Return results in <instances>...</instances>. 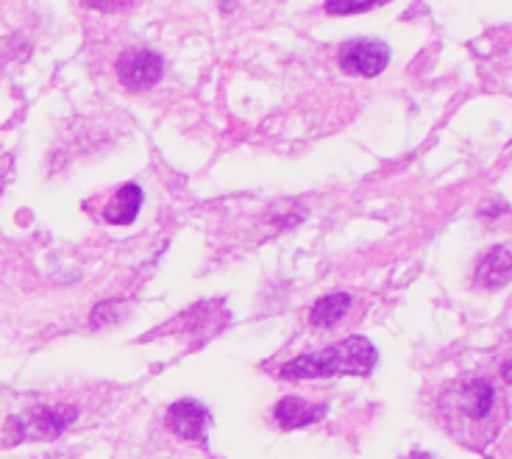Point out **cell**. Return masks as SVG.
I'll list each match as a JSON object with an SVG mask.
<instances>
[{
  "mask_svg": "<svg viewBox=\"0 0 512 459\" xmlns=\"http://www.w3.org/2000/svg\"><path fill=\"white\" fill-rule=\"evenodd\" d=\"M432 412L454 443L471 451H485L510 421V398L493 376L462 373L443 384Z\"/></svg>",
  "mask_w": 512,
  "mask_h": 459,
  "instance_id": "1",
  "label": "cell"
},
{
  "mask_svg": "<svg viewBox=\"0 0 512 459\" xmlns=\"http://www.w3.org/2000/svg\"><path fill=\"white\" fill-rule=\"evenodd\" d=\"M376 362H379L376 345L362 334H351L346 340L326 345L320 351L287 359L279 368V379L282 382H320V379H334V376H371Z\"/></svg>",
  "mask_w": 512,
  "mask_h": 459,
  "instance_id": "2",
  "label": "cell"
},
{
  "mask_svg": "<svg viewBox=\"0 0 512 459\" xmlns=\"http://www.w3.org/2000/svg\"><path fill=\"white\" fill-rule=\"evenodd\" d=\"M117 81L126 87L128 92H145L154 90L156 84L165 76V59L162 53H156L154 48H126L117 56Z\"/></svg>",
  "mask_w": 512,
  "mask_h": 459,
  "instance_id": "3",
  "label": "cell"
},
{
  "mask_svg": "<svg viewBox=\"0 0 512 459\" xmlns=\"http://www.w3.org/2000/svg\"><path fill=\"white\" fill-rule=\"evenodd\" d=\"M390 56H393L390 45L382 42V39L357 37L340 45V51H337V67L343 73H348V76L376 78L387 70Z\"/></svg>",
  "mask_w": 512,
  "mask_h": 459,
  "instance_id": "4",
  "label": "cell"
},
{
  "mask_svg": "<svg viewBox=\"0 0 512 459\" xmlns=\"http://www.w3.org/2000/svg\"><path fill=\"white\" fill-rule=\"evenodd\" d=\"M20 418L23 426V440H59L78 418L76 404H34L28 407Z\"/></svg>",
  "mask_w": 512,
  "mask_h": 459,
  "instance_id": "5",
  "label": "cell"
},
{
  "mask_svg": "<svg viewBox=\"0 0 512 459\" xmlns=\"http://www.w3.org/2000/svg\"><path fill=\"white\" fill-rule=\"evenodd\" d=\"M165 423L170 432L187 443H206V432L212 426V412L195 398H179L167 407Z\"/></svg>",
  "mask_w": 512,
  "mask_h": 459,
  "instance_id": "6",
  "label": "cell"
},
{
  "mask_svg": "<svg viewBox=\"0 0 512 459\" xmlns=\"http://www.w3.org/2000/svg\"><path fill=\"white\" fill-rule=\"evenodd\" d=\"M329 412V401H309L301 396H284L276 407H273V421L282 426L284 432L293 429H307L315 426L326 418Z\"/></svg>",
  "mask_w": 512,
  "mask_h": 459,
  "instance_id": "7",
  "label": "cell"
},
{
  "mask_svg": "<svg viewBox=\"0 0 512 459\" xmlns=\"http://www.w3.org/2000/svg\"><path fill=\"white\" fill-rule=\"evenodd\" d=\"M512 281V251L507 245H496L490 248L479 262H476L474 270V284L479 290H501L504 284Z\"/></svg>",
  "mask_w": 512,
  "mask_h": 459,
  "instance_id": "8",
  "label": "cell"
},
{
  "mask_svg": "<svg viewBox=\"0 0 512 459\" xmlns=\"http://www.w3.org/2000/svg\"><path fill=\"white\" fill-rule=\"evenodd\" d=\"M142 201H145V192H142L140 184L137 181H126L103 204V223H109V226H131L137 220V215H140Z\"/></svg>",
  "mask_w": 512,
  "mask_h": 459,
  "instance_id": "9",
  "label": "cell"
},
{
  "mask_svg": "<svg viewBox=\"0 0 512 459\" xmlns=\"http://www.w3.org/2000/svg\"><path fill=\"white\" fill-rule=\"evenodd\" d=\"M351 306H354V295L346 293V290L320 295L318 301L309 306V326L318 332H329L348 318Z\"/></svg>",
  "mask_w": 512,
  "mask_h": 459,
  "instance_id": "10",
  "label": "cell"
},
{
  "mask_svg": "<svg viewBox=\"0 0 512 459\" xmlns=\"http://www.w3.org/2000/svg\"><path fill=\"white\" fill-rule=\"evenodd\" d=\"M123 318H126V312H123L120 301H101V304H95V309H92L90 326L95 332H101V329H109V326L120 323Z\"/></svg>",
  "mask_w": 512,
  "mask_h": 459,
  "instance_id": "11",
  "label": "cell"
},
{
  "mask_svg": "<svg viewBox=\"0 0 512 459\" xmlns=\"http://www.w3.org/2000/svg\"><path fill=\"white\" fill-rule=\"evenodd\" d=\"M379 3L371 0V3H348V0H329L326 6H323V12L332 14V17H346V14H365L373 12Z\"/></svg>",
  "mask_w": 512,
  "mask_h": 459,
  "instance_id": "12",
  "label": "cell"
},
{
  "mask_svg": "<svg viewBox=\"0 0 512 459\" xmlns=\"http://www.w3.org/2000/svg\"><path fill=\"white\" fill-rule=\"evenodd\" d=\"M501 379L507 384H512V357L507 362H501Z\"/></svg>",
  "mask_w": 512,
  "mask_h": 459,
  "instance_id": "13",
  "label": "cell"
},
{
  "mask_svg": "<svg viewBox=\"0 0 512 459\" xmlns=\"http://www.w3.org/2000/svg\"><path fill=\"white\" fill-rule=\"evenodd\" d=\"M404 459H435L432 454H426V451H412V454H407Z\"/></svg>",
  "mask_w": 512,
  "mask_h": 459,
  "instance_id": "14",
  "label": "cell"
}]
</instances>
